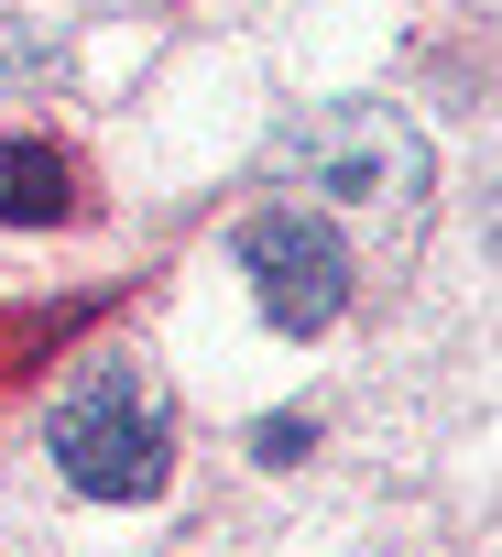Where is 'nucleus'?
Listing matches in <instances>:
<instances>
[{
	"label": "nucleus",
	"mask_w": 502,
	"mask_h": 557,
	"mask_svg": "<svg viewBox=\"0 0 502 557\" xmlns=\"http://www.w3.org/2000/svg\"><path fill=\"white\" fill-rule=\"evenodd\" d=\"M45 459L88 503H153L175 481V405H164V383L131 350L77 361L66 394H55V416H45Z\"/></svg>",
	"instance_id": "f257e3e1"
},
{
	"label": "nucleus",
	"mask_w": 502,
	"mask_h": 557,
	"mask_svg": "<svg viewBox=\"0 0 502 557\" xmlns=\"http://www.w3.org/2000/svg\"><path fill=\"white\" fill-rule=\"evenodd\" d=\"M274 175L306 197H339V208H415L437 153L393 99H328V110H296L274 132Z\"/></svg>",
	"instance_id": "f03ea898"
},
{
	"label": "nucleus",
	"mask_w": 502,
	"mask_h": 557,
	"mask_svg": "<svg viewBox=\"0 0 502 557\" xmlns=\"http://www.w3.org/2000/svg\"><path fill=\"white\" fill-rule=\"evenodd\" d=\"M229 251H240V273H251V307H263L285 339L339 329V307H350V251H339L328 219H306V208H251Z\"/></svg>",
	"instance_id": "7ed1b4c3"
},
{
	"label": "nucleus",
	"mask_w": 502,
	"mask_h": 557,
	"mask_svg": "<svg viewBox=\"0 0 502 557\" xmlns=\"http://www.w3.org/2000/svg\"><path fill=\"white\" fill-rule=\"evenodd\" d=\"M77 208V164L55 153V143H0V219H12V230H55Z\"/></svg>",
	"instance_id": "20e7f679"
},
{
	"label": "nucleus",
	"mask_w": 502,
	"mask_h": 557,
	"mask_svg": "<svg viewBox=\"0 0 502 557\" xmlns=\"http://www.w3.org/2000/svg\"><path fill=\"white\" fill-rule=\"evenodd\" d=\"M251 448H263V459H274V470H285V459H296V448H306V416H274V426H263V437H251Z\"/></svg>",
	"instance_id": "39448f33"
}]
</instances>
